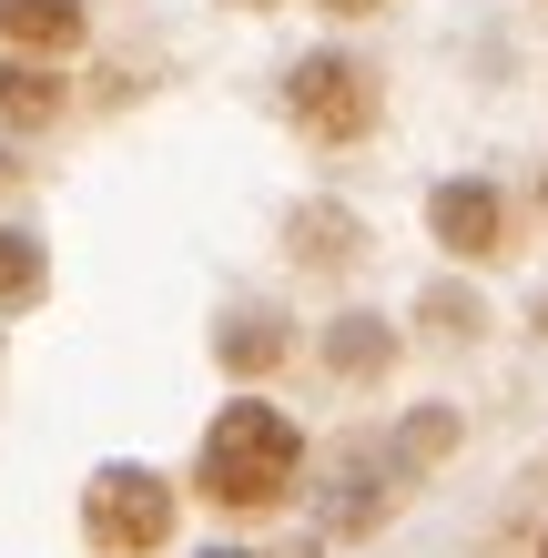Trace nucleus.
Returning a JSON list of instances; mask_svg holds the SVG:
<instances>
[{
  "mask_svg": "<svg viewBox=\"0 0 548 558\" xmlns=\"http://www.w3.org/2000/svg\"><path fill=\"white\" fill-rule=\"evenodd\" d=\"M427 223H437L447 254H498V223H508V214H498L488 183H437V193H427Z\"/></svg>",
  "mask_w": 548,
  "mask_h": 558,
  "instance_id": "4",
  "label": "nucleus"
},
{
  "mask_svg": "<svg viewBox=\"0 0 548 558\" xmlns=\"http://www.w3.org/2000/svg\"><path fill=\"white\" fill-rule=\"evenodd\" d=\"M326 11H376V0H326Z\"/></svg>",
  "mask_w": 548,
  "mask_h": 558,
  "instance_id": "8",
  "label": "nucleus"
},
{
  "mask_svg": "<svg viewBox=\"0 0 548 558\" xmlns=\"http://www.w3.org/2000/svg\"><path fill=\"white\" fill-rule=\"evenodd\" d=\"M284 102H295V122H305V133H326V143H356L366 122H376V72H356L345 51H315V61H295Z\"/></svg>",
  "mask_w": 548,
  "mask_h": 558,
  "instance_id": "3",
  "label": "nucleus"
},
{
  "mask_svg": "<svg viewBox=\"0 0 548 558\" xmlns=\"http://www.w3.org/2000/svg\"><path fill=\"white\" fill-rule=\"evenodd\" d=\"M31 284H41V254L21 234H0V294H31Z\"/></svg>",
  "mask_w": 548,
  "mask_h": 558,
  "instance_id": "7",
  "label": "nucleus"
},
{
  "mask_svg": "<svg viewBox=\"0 0 548 558\" xmlns=\"http://www.w3.org/2000/svg\"><path fill=\"white\" fill-rule=\"evenodd\" d=\"M538 558H548V538H538Z\"/></svg>",
  "mask_w": 548,
  "mask_h": 558,
  "instance_id": "10",
  "label": "nucleus"
},
{
  "mask_svg": "<svg viewBox=\"0 0 548 558\" xmlns=\"http://www.w3.org/2000/svg\"><path fill=\"white\" fill-rule=\"evenodd\" d=\"M0 31L21 51H72L82 41V0H0Z\"/></svg>",
  "mask_w": 548,
  "mask_h": 558,
  "instance_id": "5",
  "label": "nucleus"
},
{
  "mask_svg": "<svg viewBox=\"0 0 548 558\" xmlns=\"http://www.w3.org/2000/svg\"><path fill=\"white\" fill-rule=\"evenodd\" d=\"M82 529H92V548H102V558H143V548L173 538V487L153 477V468H102V477H92Z\"/></svg>",
  "mask_w": 548,
  "mask_h": 558,
  "instance_id": "2",
  "label": "nucleus"
},
{
  "mask_svg": "<svg viewBox=\"0 0 548 558\" xmlns=\"http://www.w3.org/2000/svg\"><path fill=\"white\" fill-rule=\"evenodd\" d=\"M223 558H244V548H223Z\"/></svg>",
  "mask_w": 548,
  "mask_h": 558,
  "instance_id": "9",
  "label": "nucleus"
},
{
  "mask_svg": "<svg viewBox=\"0 0 548 558\" xmlns=\"http://www.w3.org/2000/svg\"><path fill=\"white\" fill-rule=\"evenodd\" d=\"M0 112H11V122L61 112V72H41V61H0Z\"/></svg>",
  "mask_w": 548,
  "mask_h": 558,
  "instance_id": "6",
  "label": "nucleus"
},
{
  "mask_svg": "<svg viewBox=\"0 0 548 558\" xmlns=\"http://www.w3.org/2000/svg\"><path fill=\"white\" fill-rule=\"evenodd\" d=\"M305 468V437L295 416H275L265 397H234L214 426H204V498L214 508H275Z\"/></svg>",
  "mask_w": 548,
  "mask_h": 558,
  "instance_id": "1",
  "label": "nucleus"
}]
</instances>
